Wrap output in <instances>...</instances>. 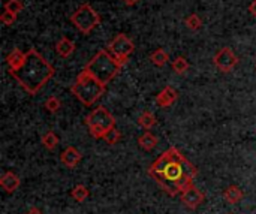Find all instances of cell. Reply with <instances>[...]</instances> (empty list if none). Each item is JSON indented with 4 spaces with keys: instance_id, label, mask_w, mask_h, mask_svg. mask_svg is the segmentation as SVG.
I'll return each instance as SVG.
<instances>
[{
    "instance_id": "cell-7",
    "label": "cell",
    "mask_w": 256,
    "mask_h": 214,
    "mask_svg": "<svg viewBox=\"0 0 256 214\" xmlns=\"http://www.w3.org/2000/svg\"><path fill=\"white\" fill-rule=\"evenodd\" d=\"M108 50L111 54H114L123 64H126L129 62V56L135 51V44L134 40L124 34V33H120L117 34L110 44H108Z\"/></svg>"
},
{
    "instance_id": "cell-18",
    "label": "cell",
    "mask_w": 256,
    "mask_h": 214,
    "mask_svg": "<svg viewBox=\"0 0 256 214\" xmlns=\"http://www.w3.org/2000/svg\"><path fill=\"white\" fill-rule=\"evenodd\" d=\"M138 124L146 129V130H150L152 128H154L158 124V118L153 112L150 111H144L140 117H138Z\"/></svg>"
},
{
    "instance_id": "cell-15",
    "label": "cell",
    "mask_w": 256,
    "mask_h": 214,
    "mask_svg": "<svg viewBox=\"0 0 256 214\" xmlns=\"http://www.w3.org/2000/svg\"><path fill=\"white\" fill-rule=\"evenodd\" d=\"M158 138L152 134V132H144L140 138H138V146H140V148L141 150H144V152H152V150H154L156 148V146H158Z\"/></svg>"
},
{
    "instance_id": "cell-29",
    "label": "cell",
    "mask_w": 256,
    "mask_h": 214,
    "mask_svg": "<svg viewBox=\"0 0 256 214\" xmlns=\"http://www.w3.org/2000/svg\"><path fill=\"white\" fill-rule=\"evenodd\" d=\"M138 2H140V0H123V3H124L126 6H135Z\"/></svg>"
},
{
    "instance_id": "cell-14",
    "label": "cell",
    "mask_w": 256,
    "mask_h": 214,
    "mask_svg": "<svg viewBox=\"0 0 256 214\" xmlns=\"http://www.w3.org/2000/svg\"><path fill=\"white\" fill-rule=\"evenodd\" d=\"M24 57H26V52H22V51H21V50H18V48H15L14 51H10V52L6 56V58H4L6 66H8V70H14V69H16V68L22 63Z\"/></svg>"
},
{
    "instance_id": "cell-8",
    "label": "cell",
    "mask_w": 256,
    "mask_h": 214,
    "mask_svg": "<svg viewBox=\"0 0 256 214\" xmlns=\"http://www.w3.org/2000/svg\"><path fill=\"white\" fill-rule=\"evenodd\" d=\"M213 63H214V66H216L222 74H230V72H232L234 68L238 64V57L236 56V52H234L231 48L225 46V48H220V50L214 54Z\"/></svg>"
},
{
    "instance_id": "cell-26",
    "label": "cell",
    "mask_w": 256,
    "mask_h": 214,
    "mask_svg": "<svg viewBox=\"0 0 256 214\" xmlns=\"http://www.w3.org/2000/svg\"><path fill=\"white\" fill-rule=\"evenodd\" d=\"M16 14H12V12H8V10H4L2 15H0V21L4 24V26H12V24H15V21H16Z\"/></svg>"
},
{
    "instance_id": "cell-16",
    "label": "cell",
    "mask_w": 256,
    "mask_h": 214,
    "mask_svg": "<svg viewBox=\"0 0 256 214\" xmlns=\"http://www.w3.org/2000/svg\"><path fill=\"white\" fill-rule=\"evenodd\" d=\"M243 196H244V194L238 186H230L224 192V198L228 204H237L243 200Z\"/></svg>"
},
{
    "instance_id": "cell-30",
    "label": "cell",
    "mask_w": 256,
    "mask_h": 214,
    "mask_svg": "<svg viewBox=\"0 0 256 214\" xmlns=\"http://www.w3.org/2000/svg\"><path fill=\"white\" fill-rule=\"evenodd\" d=\"M228 214H232V213H228Z\"/></svg>"
},
{
    "instance_id": "cell-6",
    "label": "cell",
    "mask_w": 256,
    "mask_h": 214,
    "mask_svg": "<svg viewBox=\"0 0 256 214\" xmlns=\"http://www.w3.org/2000/svg\"><path fill=\"white\" fill-rule=\"evenodd\" d=\"M100 21H102L100 15L88 3L80 4L78 9L70 15V22L82 34H90L100 24Z\"/></svg>"
},
{
    "instance_id": "cell-23",
    "label": "cell",
    "mask_w": 256,
    "mask_h": 214,
    "mask_svg": "<svg viewBox=\"0 0 256 214\" xmlns=\"http://www.w3.org/2000/svg\"><path fill=\"white\" fill-rule=\"evenodd\" d=\"M184 24H186V27H188L189 30L195 32V30H200V28H201V26H202V21H201L200 15H196V14H192V15H189V16L184 20Z\"/></svg>"
},
{
    "instance_id": "cell-27",
    "label": "cell",
    "mask_w": 256,
    "mask_h": 214,
    "mask_svg": "<svg viewBox=\"0 0 256 214\" xmlns=\"http://www.w3.org/2000/svg\"><path fill=\"white\" fill-rule=\"evenodd\" d=\"M249 12H250L254 16H256V0H254V2L249 4Z\"/></svg>"
},
{
    "instance_id": "cell-19",
    "label": "cell",
    "mask_w": 256,
    "mask_h": 214,
    "mask_svg": "<svg viewBox=\"0 0 256 214\" xmlns=\"http://www.w3.org/2000/svg\"><path fill=\"white\" fill-rule=\"evenodd\" d=\"M40 142H42V146H44L46 150L52 152V150L58 146V136H57L52 130H48V132H45V134L42 135Z\"/></svg>"
},
{
    "instance_id": "cell-5",
    "label": "cell",
    "mask_w": 256,
    "mask_h": 214,
    "mask_svg": "<svg viewBox=\"0 0 256 214\" xmlns=\"http://www.w3.org/2000/svg\"><path fill=\"white\" fill-rule=\"evenodd\" d=\"M86 124L93 138L104 140L112 129H116V118L105 106H96L86 117Z\"/></svg>"
},
{
    "instance_id": "cell-21",
    "label": "cell",
    "mask_w": 256,
    "mask_h": 214,
    "mask_svg": "<svg viewBox=\"0 0 256 214\" xmlns=\"http://www.w3.org/2000/svg\"><path fill=\"white\" fill-rule=\"evenodd\" d=\"M88 195H90V192H88V189H87L84 184L75 186V188L72 189V192H70V196H72L76 202H84V201L88 198Z\"/></svg>"
},
{
    "instance_id": "cell-2",
    "label": "cell",
    "mask_w": 256,
    "mask_h": 214,
    "mask_svg": "<svg viewBox=\"0 0 256 214\" xmlns=\"http://www.w3.org/2000/svg\"><path fill=\"white\" fill-rule=\"evenodd\" d=\"M9 75L28 94L34 96L45 87V84L52 80V76L56 75V69L39 51L30 48L26 52L22 63L16 69L9 70Z\"/></svg>"
},
{
    "instance_id": "cell-3",
    "label": "cell",
    "mask_w": 256,
    "mask_h": 214,
    "mask_svg": "<svg viewBox=\"0 0 256 214\" xmlns=\"http://www.w3.org/2000/svg\"><path fill=\"white\" fill-rule=\"evenodd\" d=\"M105 90L106 86L100 82L98 78H94L87 69H82L78 74L75 82L70 87V93L86 106L94 105L102 98Z\"/></svg>"
},
{
    "instance_id": "cell-24",
    "label": "cell",
    "mask_w": 256,
    "mask_h": 214,
    "mask_svg": "<svg viewBox=\"0 0 256 214\" xmlns=\"http://www.w3.org/2000/svg\"><path fill=\"white\" fill-rule=\"evenodd\" d=\"M62 108V102H60V99L57 98V96H51V98H48L46 100H45V110L48 111V112H57L58 110Z\"/></svg>"
},
{
    "instance_id": "cell-22",
    "label": "cell",
    "mask_w": 256,
    "mask_h": 214,
    "mask_svg": "<svg viewBox=\"0 0 256 214\" xmlns=\"http://www.w3.org/2000/svg\"><path fill=\"white\" fill-rule=\"evenodd\" d=\"M3 9L8 10V12H12V14H20L22 9H24V3L21 0H6L3 3Z\"/></svg>"
},
{
    "instance_id": "cell-9",
    "label": "cell",
    "mask_w": 256,
    "mask_h": 214,
    "mask_svg": "<svg viewBox=\"0 0 256 214\" xmlns=\"http://www.w3.org/2000/svg\"><path fill=\"white\" fill-rule=\"evenodd\" d=\"M180 200H182V202H183L188 208L195 210V208H198V207L204 202L206 195H204L200 189H196V188L194 186L192 189H189V190H186L184 194H182V195H180Z\"/></svg>"
},
{
    "instance_id": "cell-4",
    "label": "cell",
    "mask_w": 256,
    "mask_h": 214,
    "mask_svg": "<svg viewBox=\"0 0 256 214\" xmlns=\"http://www.w3.org/2000/svg\"><path fill=\"white\" fill-rule=\"evenodd\" d=\"M123 66L124 64L114 54H111L110 50H99L86 64L84 69H87L94 78H98L100 82L106 86L120 74Z\"/></svg>"
},
{
    "instance_id": "cell-11",
    "label": "cell",
    "mask_w": 256,
    "mask_h": 214,
    "mask_svg": "<svg viewBox=\"0 0 256 214\" xmlns=\"http://www.w3.org/2000/svg\"><path fill=\"white\" fill-rule=\"evenodd\" d=\"M81 158H82V154L80 153V150H78L76 147H74V146H69V147H66L64 152L62 153L60 160H62V164H63L66 168L74 170V168H76L78 164L81 162Z\"/></svg>"
},
{
    "instance_id": "cell-10",
    "label": "cell",
    "mask_w": 256,
    "mask_h": 214,
    "mask_svg": "<svg viewBox=\"0 0 256 214\" xmlns=\"http://www.w3.org/2000/svg\"><path fill=\"white\" fill-rule=\"evenodd\" d=\"M177 99H178V92L174 87L166 86L156 96V105L160 106V108H170V106H172L177 102Z\"/></svg>"
},
{
    "instance_id": "cell-17",
    "label": "cell",
    "mask_w": 256,
    "mask_h": 214,
    "mask_svg": "<svg viewBox=\"0 0 256 214\" xmlns=\"http://www.w3.org/2000/svg\"><path fill=\"white\" fill-rule=\"evenodd\" d=\"M168 60H170V54L165 50H162V48H159V50H156V51H153L150 54V62L156 68H164L168 63Z\"/></svg>"
},
{
    "instance_id": "cell-12",
    "label": "cell",
    "mask_w": 256,
    "mask_h": 214,
    "mask_svg": "<svg viewBox=\"0 0 256 214\" xmlns=\"http://www.w3.org/2000/svg\"><path fill=\"white\" fill-rule=\"evenodd\" d=\"M20 184H21L20 177H18L15 172H12V171H6V172L2 176V178H0V186H2V189H3L6 194L15 192V190L20 188Z\"/></svg>"
},
{
    "instance_id": "cell-28",
    "label": "cell",
    "mask_w": 256,
    "mask_h": 214,
    "mask_svg": "<svg viewBox=\"0 0 256 214\" xmlns=\"http://www.w3.org/2000/svg\"><path fill=\"white\" fill-rule=\"evenodd\" d=\"M26 214H42V212H40L38 207H32V208H30V210H28Z\"/></svg>"
},
{
    "instance_id": "cell-25",
    "label": "cell",
    "mask_w": 256,
    "mask_h": 214,
    "mask_svg": "<svg viewBox=\"0 0 256 214\" xmlns=\"http://www.w3.org/2000/svg\"><path fill=\"white\" fill-rule=\"evenodd\" d=\"M122 140V134L117 130V129H112L105 138H104V141L106 142V144H110V146H114V144H117L118 141Z\"/></svg>"
},
{
    "instance_id": "cell-13",
    "label": "cell",
    "mask_w": 256,
    "mask_h": 214,
    "mask_svg": "<svg viewBox=\"0 0 256 214\" xmlns=\"http://www.w3.org/2000/svg\"><path fill=\"white\" fill-rule=\"evenodd\" d=\"M75 51V44L69 39V38H62L60 40H57L56 44V52L60 56V57H69L72 56Z\"/></svg>"
},
{
    "instance_id": "cell-20",
    "label": "cell",
    "mask_w": 256,
    "mask_h": 214,
    "mask_svg": "<svg viewBox=\"0 0 256 214\" xmlns=\"http://www.w3.org/2000/svg\"><path fill=\"white\" fill-rule=\"evenodd\" d=\"M171 68H172V70H174L177 75H183V74H186V70L189 69V63H188V60H186L183 56H178V57H176V60H172Z\"/></svg>"
},
{
    "instance_id": "cell-1",
    "label": "cell",
    "mask_w": 256,
    "mask_h": 214,
    "mask_svg": "<svg viewBox=\"0 0 256 214\" xmlns=\"http://www.w3.org/2000/svg\"><path fill=\"white\" fill-rule=\"evenodd\" d=\"M148 176L170 196H177L195 186L198 168L178 148L171 147L150 165Z\"/></svg>"
}]
</instances>
